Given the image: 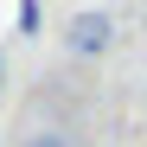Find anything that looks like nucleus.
Masks as SVG:
<instances>
[{
	"instance_id": "nucleus-1",
	"label": "nucleus",
	"mask_w": 147,
	"mask_h": 147,
	"mask_svg": "<svg viewBox=\"0 0 147 147\" xmlns=\"http://www.w3.org/2000/svg\"><path fill=\"white\" fill-rule=\"evenodd\" d=\"M64 45H70V51H77V58H102L109 51V45H115V19L109 13H70L64 19Z\"/></svg>"
},
{
	"instance_id": "nucleus-2",
	"label": "nucleus",
	"mask_w": 147,
	"mask_h": 147,
	"mask_svg": "<svg viewBox=\"0 0 147 147\" xmlns=\"http://www.w3.org/2000/svg\"><path fill=\"white\" fill-rule=\"evenodd\" d=\"M19 147H77V141H70L64 128H51V121H45V128H26V141H19Z\"/></svg>"
}]
</instances>
